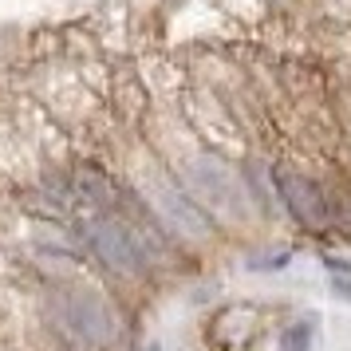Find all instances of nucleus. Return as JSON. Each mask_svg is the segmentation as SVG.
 I'll use <instances>...</instances> for the list:
<instances>
[{"mask_svg": "<svg viewBox=\"0 0 351 351\" xmlns=\"http://www.w3.org/2000/svg\"><path fill=\"white\" fill-rule=\"evenodd\" d=\"M182 182L190 186V193L202 202L206 209H217V213H245L253 206V193H249V182L245 174H237L233 166L217 154H197L182 166Z\"/></svg>", "mask_w": 351, "mask_h": 351, "instance_id": "nucleus-3", "label": "nucleus"}, {"mask_svg": "<svg viewBox=\"0 0 351 351\" xmlns=\"http://www.w3.org/2000/svg\"><path fill=\"white\" fill-rule=\"evenodd\" d=\"M324 269H328V276H351V261H343V256H324Z\"/></svg>", "mask_w": 351, "mask_h": 351, "instance_id": "nucleus-7", "label": "nucleus"}, {"mask_svg": "<svg viewBox=\"0 0 351 351\" xmlns=\"http://www.w3.org/2000/svg\"><path fill=\"white\" fill-rule=\"evenodd\" d=\"M143 202L154 209V217L166 225V233L174 241H209L217 229H213V217H209V209L197 202L190 193L186 182H178L170 178L166 170H150L143 182Z\"/></svg>", "mask_w": 351, "mask_h": 351, "instance_id": "nucleus-2", "label": "nucleus"}, {"mask_svg": "<svg viewBox=\"0 0 351 351\" xmlns=\"http://www.w3.org/2000/svg\"><path fill=\"white\" fill-rule=\"evenodd\" d=\"M56 319L64 324V332L80 343L83 351H111L123 335V316L103 292L91 288H56L51 292Z\"/></svg>", "mask_w": 351, "mask_h": 351, "instance_id": "nucleus-1", "label": "nucleus"}, {"mask_svg": "<svg viewBox=\"0 0 351 351\" xmlns=\"http://www.w3.org/2000/svg\"><path fill=\"white\" fill-rule=\"evenodd\" d=\"M312 339H316V316H300L280 328L276 348L280 351H312Z\"/></svg>", "mask_w": 351, "mask_h": 351, "instance_id": "nucleus-5", "label": "nucleus"}, {"mask_svg": "<svg viewBox=\"0 0 351 351\" xmlns=\"http://www.w3.org/2000/svg\"><path fill=\"white\" fill-rule=\"evenodd\" d=\"M332 292L339 296V300L351 304V276H332Z\"/></svg>", "mask_w": 351, "mask_h": 351, "instance_id": "nucleus-8", "label": "nucleus"}, {"mask_svg": "<svg viewBox=\"0 0 351 351\" xmlns=\"http://www.w3.org/2000/svg\"><path fill=\"white\" fill-rule=\"evenodd\" d=\"M292 265V249H276V253H265V256H249L245 269L249 272H285Z\"/></svg>", "mask_w": 351, "mask_h": 351, "instance_id": "nucleus-6", "label": "nucleus"}, {"mask_svg": "<svg viewBox=\"0 0 351 351\" xmlns=\"http://www.w3.org/2000/svg\"><path fill=\"white\" fill-rule=\"evenodd\" d=\"M150 351H162V348H150Z\"/></svg>", "mask_w": 351, "mask_h": 351, "instance_id": "nucleus-9", "label": "nucleus"}, {"mask_svg": "<svg viewBox=\"0 0 351 351\" xmlns=\"http://www.w3.org/2000/svg\"><path fill=\"white\" fill-rule=\"evenodd\" d=\"M272 186H276V197L288 209V217L296 225H304L308 233H324L332 225V197L324 193V186L312 174L276 166L272 170Z\"/></svg>", "mask_w": 351, "mask_h": 351, "instance_id": "nucleus-4", "label": "nucleus"}]
</instances>
